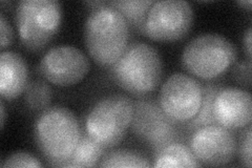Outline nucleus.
Returning <instances> with one entry per match:
<instances>
[{"instance_id": "nucleus-1", "label": "nucleus", "mask_w": 252, "mask_h": 168, "mask_svg": "<svg viewBox=\"0 0 252 168\" xmlns=\"http://www.w3.org/2000/svg\"><path fill=\"white\" fill-rule=\"evenodd\" d=\"M85 44L94 62L112 67L127 47L129 26L108 2L89 15L84 28Z\"/></svg>"}, {"instance_id": "nucleus-2", "label": "nucleus", "mask_w": 252, "mask_h": 168, "mask_svg": "<svg viewBox=\"0 0 252 168\" xmlns=\"http://www.w3.org/2000/svg\"><path fill=\"white\" fill-rule=\"evenodd\" d=\"M80 138L81 131L77 119L65 107H49L37 119L35 140L52 166L72 167L69 159Z\"/></svg>"}, {"instance_id": "nucleus-3", "label": "nucleus", "mask_w": 252, "mask_h": 168, "mask_svg": "<svg viewBox=\"0 0 252 168\" xmlns=\"http://www.w3.org/2000/svg\"><path fill=\"white\" fill-rule=\"evenodd\" d=\"M110 74L123 90L136 96H144L154 92L161 82L162 58L154 46L132 42L110 67Z\"/></svg>"}, {"instance_id": "nucleus-4", "label": "nucleus", "mask_w": 252, "mask_h": 168, "mask_svg": "<svg viewBox=\"0 0 252 168\" xmlns=\"http://www.w3.org/2000/svg\"><path fill=\"white\" fill-rule=\"evenodd\" d=\"M234 44L226 37L209 33L193 38L182 54L183 67L205 79H215L229 69L236 59Z\"/></svg>"}, {"instance_id": "nucleus-5", "label": "nucleus", "mask_w": 252, "mask_h": 168, "mask_svg": "<svg viewBox=\"0 0 252 168\" xmlns=\"http://www.w3.org/2000/svg\"><path fill=\"white\" fill-rule=\"evenodd\" d=\"M62 19V6L56 0H22L17 5L15 22L21 43L33 52L50 42Z\"/></svg>"}, {"instance_id": "nucleus-6", "label": "nucleus", "mask_w": 252, "mask_h": 168, "mask_svg": "<svg viewBox=\"0 0 252 168\" xmlns=\"http://www.w3.org/2000/svg\"><path fill=\"white\" fill-rule=\"evenodd\" d=\"M133 101L125 95L102 98L86 117L85 130L91 138L105 148L117 146L130 126Z\"/></svg>"}, {"instance_id": "nucleus-7", "label": "nucleus", "mask_w": 252, "mask_h": 168, "mask_svg": "<svg viewBox=\"0 0 252 168\" xmlns=\"http://www.w3.org/2000/svg\"><path fill=\"white\" fill-rule=\"evenodd\" d=\"M130 127L139 139L156 151L180 138L177 122L164 113L159 101L154 98H140L133 102Z\"/></svg>"}, {"instance_id": "nucleus-8", "label": "nucleus", "mask_w": 252, "mask_h": 168, "mask_svg": "<svg viewBox=\"0 0 252 168\" xmlns=\"http://www.w3.org/2000/svg\"><path fill=\"white\" fill-rule=\"evenodd\" d=\"M193 22V10L184 0L155 1L148 11L144 34L158 41H175L187 35Z\"/></svg>"}, {"instance_id": "nucleus-9", "label": "nucleus", "mask_w": 252, "mask_h": 168, "mask_svg": "<svg viewBox=\"0 0 252 168\" xmlns=\"http://www.w3.org/2000/svg\"><path fill=\"white\" fill-rule=\"evenodd\" d=\"M203 87L194 78L183 73L171 75L162 85L159 103L163 111L177 123H187L198 115Z\"/></svg>"}, {"instance_id": "nucleus-10", "label": "nucleus", "mask_w": 252, "mask_h": 168, "mask_svg": "<svg viewBox=\"0 0 252 168\" xmlns=\"http://www.w3.org/2000/svg\"><path fill=\"white\" fill-rule=\"evenodd\" d=\"M90 67L89 58L72 45L53 47L45 53L39 65L43 78L58 86H72L81 81Z\"/></svg>"}, {"instance_id": "nucleus-11", "label": "nucleus", "mask_w": 252, "mask_h": 168, "mask_svg": "<svg viewBox=\"0 0 252 168\" xmlns=\"http://www.w3.org/2000/svg\"><path fill=\"white\" fill-rule=\"evenodd\" d=\"M236 146L231 131L219 124L199 127L189 140V148L196 160L208 166H224L231 162Z\"/></svg>"}, {"instance_id": "nucleus-12", "label": "nucleus", "mask_w": 252, "mask_h": 168, "mask_svg": "<svg viewBox=\"0 0 252 168\" xmlns=\"http://www.w3.org/2000/svg\"><path fill=\"white\" fill-rule=\"evenodd\" d=\"M212 113L217 124L230 131L248 126L252 118L251 95L236 87H220L214 100Z\"/></svg>"}, {"instance_id": "nucleus-13", "label": "nucleus", "mask_w": 252, "mask_h": 168, "mask_svg": "<svg viewBox=\"0 0 252 168\" xmlns=\"http://www.w3.org/2000/svg\"><path fill=\"white\" fill-rule=\"evenodd\" d=\"M28 66L20 55L2 52L0 55V94L7 100L19 97L28 86Z\"/></svg>"}, {"instance_id": "nucleus-14", "label": "nucleus", "mask_w": 252, "mask_h": 168, "mask_svg": "<svg viewBox=\"0 0 252 168\" xmlns=\"http://www.w3.org/2000/svg\"><path fill=\"white\" fill-rule=\"evenodd\" d=\"M155 167H200L192 151L182 143L172 142L157 151Z\"/></svg>"}, {"instance_id": "nucleus-15", "label": "nucleus", "mask_w": 252, "mask_h": 168, "mask_svg": "<svg viewBox=\"0 0 252 168\" xmlns=\"http://www.w3.org/2000/svg\"><path fill=\"white\" fill-rule=\"evenodd\" d=\"M154 2L153 0H116L108 4L123 16L129 27L144 34L147 14Z\"/></svg>"}, {"instance_id": "nucleus-16", "label": "nucleus", "mask_w": 252, "mask_h": 168, "mask_svg": "<svg viewBox=\"0 0 252 168\" xmlns=\"http://www.w3.org/2000/svg\"><path fill=\"white\" fill-rule=\"evenodd\" d=\"M105 147L90 135L81 134L74 153L69 159L72 167H94L105 155Z\"/></svg>"}, {"instance_id": "nucleus-17", "label": "nucleus", "mask_w": 252, "mask_h": 168, "mask_svg": "<svg viewBox=\"0 0 252 168\" xmlns=\"http://www.w3.org/2000/svg\"><path fill=\"white\" fill-rule=\"evenodd\" d=\"M100 167L126 168V167H151L148 160L136 151L127 149H118L110 151L102 158Z\"/></svg>"}, {"instance_id": "nucleus-18", "label": "nucleus", "mask_w": 252, "mask_h": 168, "mask_svg": "<svg viewBox=\"0 0 252 168\" xmlns=\"http://www.w3.org/2000/svg\"><path fill=\"white\" fill-rule=\"evenodd\" d=\"M220 89V86L214 84H207L203 87V98L200 110L198 115L186 123L188 130H196L205 125L217 124L214 113H212V107H214L215 97Z\"/></svg>"}, {"instance_id": "nucleus-19", "label": "nucleus", "mask_w": 252, "mask_h": 168, "mask_svg": "<svg viewBox=\"0 0 252 168\" xmlns=\"http://www.w3.org/2000/svg\"><path fill=\"white\" fill-rule=\"evenodd\" d=\"M52 89L42 80H35L28 84L25 101L30 109L41 110L49 106L52 100Z\"/></svg>"}, {"instance_id": "nucleus-20", "label": "nucleus", "mask_w": 252, "mask_h": 168, "mask_svg": "<svg viewBox=\"0 0 252 168\" xmlns=\"http://www.w3.org/2000/svg\"><path fill=\"white\" fill-rule=\"evenodd\" d=\"M2 168L6 167H34L40 168L42 165L39 160L28 153H16L7 157L1 163Z\"/></svg>"}, {"instance_id": "nucleus-21", "label": "nucleus", "mask_w": 252, "mask_h": 168, "mask_svg": "<svg viewBox=\"0 0 252 168\" xmlns=\"http://www.w3.org/2000/svg\"><path fill=\"white\" fill-rule=\"evenodd\" d=\"M251 144H252V131H251V126H248L246 132H244L241 138L240 151H239L241 162L244 166L246 167L252 166Z\"/></svg>"}, {"instance_id": "nucleus-22", "label": "nucleus", "mask_w": 252, "mask_h": 168, "mask_svg": "<svg viewBox=\"0 0 252 168\" xmlns=\"http://www.w3.org/2000/svg\"><path fill=\"white\" fill-rule=\"evenodd\" d=\"M233 79L243 86L251 85V63L250 60L247 62H239L233 67L232 70Z\"/></svg>"}, {"instance_id": "nucleus-23", "label": "nucleus", "mask_w": 252, "mask_h": 168, "mask_svg": "<svg viewBox=\"0 0 252 168\" xmlns=\"http://www.w3.org/2000/svg\"><path fill=\"white\" fill-rule=\"evenodd\" d=\"M13 38L14 32L10 22L6 20L3 14H0V44L2 50L12 43Z\"/></svg>"}, {"instance_id": "nucleus-24", "label": "nucleus", "mask_w": 252, "mask_h": 168, "mask_svg": "<svg viewBox=\"0 0 252 168\" xmlns=\"http://www.w3.org/2000/svg\"><path fill=\"white\" fill-rule=\"evenodd\" d=\"M251 35H252V30L251 28H249L246 32L245 37H244V45H245V49H246V53L248 55V59H251Z\"/></svg>"}, {"instance_id": "nucleus-25", "label": "nucleus", "mask_w": 252, "mask_h": 168, "mask_svg": "<svg viewBox=\"0 0 252 168\" xmlns=\"http://www.w3.org/2000/svg\"><path fill=\"white\" fill-rule=\"evenodd\" d=\"M0 113H1V129H3L4 120H5V108H4L3 101L0 102Z\"/></svg>"}, {"instance_id": "nucleus-26", "label": "nucleus", "mask_w": 252, "mask_h": 168, "mask_svg": "<svg viewBox=\"0 0 252 168\" xmlns=\"http://www.w3.org/2000/svg\"><path fill=\"white\" fill-rule=\"evenodd\" d=\"M240 5H242V6H244V7H247L248 10H251V5H252V1L251 0H244V1H239L238 2Z\"/></svg>"}]
</instances>
